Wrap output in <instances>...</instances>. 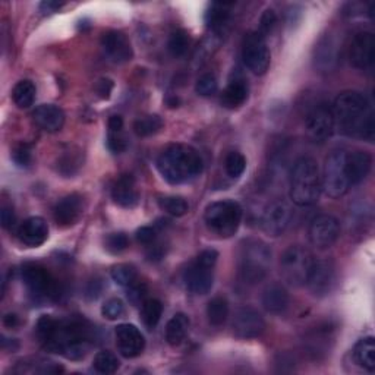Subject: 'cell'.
<instances>
[{
    "mask_svg": "<svg viewBox=\"0 0 375 375\" xmlns=\"http://www.w3.org/2000/svg\"><path fill=\"white\" fill-rule=\"evenodd\" d=\"M35 333L47 350L61 353L71 361H80L90 349L93 327L83 317L56 320L52 315H42Z\"/></svg>",
    "mask_w": 375,
    "mask_h": 375,
    "instance_id": "cell-1",
    "label": "cell"
},
{
    "mask_svg": "<svg viewBox=\"0 0 375 375\" xmlns=\"http://www.w3.org/2000/svg\"><path fill=\"white\" fill-rule=\"evenodd\" d=\"M335 128L343 135L372 141L375 135L374 112L368 98L358 91H345L331 106Z\"/></svg>",
    "mask_w": 375,
    "mask_h": 375,
    "instance_id": "cell-2",
    "label": "cell"
},
{
    "mask_svg": "<svg viewBox=\"0 0 375 375\" xmlns=\"http://www.w3.org/2000/svg\"><path fill=\"white\" fill-rule=\"evenodd\" d=\"M157 169L172 185H181L196 179L204 169L200 153L189 145H169L157 160Z\"/></svg>",
    "mask_w": 375,
    "mask_h": 375,
    "instance_id": "cell-3",
    "label": "cell"
},
{
    "mask_svg": "<svg viewBox=\"0 0 375 375\" xmlns=\"http://www.w3.org/2000/svg\"><path fill=\"white\" fill-rule=\"evenodd\" d=\"M321 174L317 162L311 157H301L290 174V198L299 207H308L319 201L321 195Z\"/></svg>",
    "mask_w": 375,
    "mask_h": 375,
    "instance_id": "cell-4",
    "label": "cell"
},
{
    "mask_svg": "<svg viewBox=\"0 0 375 375\" xmlns=\"http://www.w3.org/2000/svg\"><path fill=\"white\" fill-rule=\"evenodd\" d=\"M271 251L260 239L244 242L239 254V275L246 285H258L266 279L270 270Z\"/></svg>",
    "mask_w": 375,
    "mask_h": 375,
    "instance_id": "cell-5",
    "label": "cell"
},
{
    "mask_svg": "<svg viewBox=\"0 0 375 375\" xmlns=\"http://www.w3.org/2000/svg\"><path fill=\"white\" fill-rule=\"evenodd\" d=\"M204 220L210 232L220 238H230L241 226L242 208L234 201H217L207 207Z\"/></svg>",
    "mask_w": 375,
    "mask_h": 375,
    "instance_id": "cell-6",
    "label": "cell"
},
{
    "mask_svg": "<svg viewBox=\"0 0 375 375\" xmlns=\"http://www.w3.org/2000/svg\"><path fill=\"white\" fill-rule=\"evenodd\" d=\"M23 282L35 301H56L61 296L59 283L40 264L27 263L23 267Z\"/></svg>",
    "mask_w": 375,
    "mask_h": 375,
    "instance_id": "cell-7",
    "label": "cell"
},
{
    "mask_svg": "<svg viewBox=\"0 0 375 375\" xmlns=\"http://www.w3.org/2000/svg\"><path fill=\"white\" fill-rule=\"evenodd\" d=\"M219 260V254L214 249L203 251L196 261L186 268L184 280L186 289L194 294H206L211 290L214 283L213 270Z\"/></svg>",
    "mask_w": 375,
    "mask_h": 375,
    "instance_id": "cell-8",
    "label": "cell"
},
{
    "mask_svg": "<svg viewBox=\"0 0 375 375\" xmlns=\"http://www.w3.org/2000/svg\"><path fill=\"white\" fill-rule=\"evenodd\" d=\"M346 154L345 151H333L326 159L321 186L331 198H340L350 188L346 173Z\"/></svg>",
    "mask_w": 375,
    "mask_h": 375,
    "instance_id": "cell-9",
    "label": "cell"
},
{
    "mask_svg": "<svg viewBox=\"0 0 375 375\" xmlns=\"http://www.w3.org/2000/svg\"><path fill=\"white\" fill-rule=\"evenodd\" d=\"M312 263L314 260L311 252L304 246L294 245L287 248L280 260V271L283 279L294 286L306 283Z\"/></svg>",
    "mask_w": 375,
    "mask_h": 375,
    "instance_id": "cell-10",
    "label": "cell"
},
{
    "mask_svg": "<svg viewBox=\"0 0 375 375\" xmlns=\"http://www.w3.org/2000/svg\"><path fill=\"white\" fill-rule=\"evenodd\" d=\"M242 59L245 66L255 75H264L271 62V53L264 40V37L258 32H249L242 44Z\"/></svg>",
    "mask_w": 375,
    "mask_h": 375,
    "instance_id": "cell-11",
    "label": "cell"
},
{
    "mask_svg": "<svg viewBox=\"0 0 375 375\" xmlns=\"http://www.w3.org/2000/svg\"><path fill=\"white\" fill-rule=\"evenodd\" d=\"M335 122L333 116V109L320 103L315 106L306 117V133L312 143L323 144L334 133Z\"/></svg>",
    "mask_w": 375,
    "mask_h": 375,
    "instance_id": "cell-12",
    "label": "cell"
},
{
    "mask_svg": "<svg viewBox=\"0 0 375 375\" xmlns=\"http://www.w3.org/2000/svg\"><path fill=\"white\" fill-rule=\"evenodd\" d=\"M350 64L362 71H369L375 64V37L369 31H359L353 35L349 46Z\"/></svg>",
    "mask_w": 375,
    "mask_h": 375,
    "instance_id": "cell-13",
    "label": "cell"
},
{
    "mask_svg": "<svg viewBox=\"0 0 375 375\" xmlns=\"http://www.w3.org/2000/svg\"><path fill=\"white\" fill-rule=\"evenodd\" d=\"M340 236V223L334 215L323 214L314 219L309 226L311 244L319 249H327L335 244Z\"/></svg>",
    "mask_w": 375,
    "mask_h": 375,
    "instance_id": "cell-14",
    "label": "cell"
},
{
    "mask_svg": "<svg viewBox=\"0 0 375 375\" xmlns=\"http://www.w3.org/2000/svg\"><path fill=\"white\" fill-rule=\"evenodd\" d=\"M290 220H292L290 206L286 201L279 200L271 203L266 208L261 219V227L268 236L275 238V236H280L289 227Z\"/></svg>",
    "mask_w": 375,
    "mask_h": 375,
    "instance_id": "cell-15",
    "label": "cell"
},
{
    "mask_svg": "<svg viewBox=\"0 0 375 375\" xmlns=\"http://www.w3.org/2000/svg\"><path fill=\"white\" fill-rule=\"evenodd\" d=\"M264 328L266 323L258 311L245 306L236 312L233 320V333L236 338L245 340L255 339L263 334Z\"/></svg>",
    "mask_w": 375,
    "mask_h": 375,
    "instance_id": "cell-16",
    "label": "cell"
},
{
    "mask_svg": "<svg viewBox=\"0 0 375 375\" xmlns=\"http://www.w3.org/2000/svg\"><path fill=\"white\" fill-rule=\"evenodd\" d=\"M335 283V267L330 260L314 261L309 270L306 285L315 296H326Z\"/></svg>",
    "mask_w": 375,
    "mask_h": 375,
    "instance_id": "cell-17",
    "label": "cell"
},
{
    "mask_svg": "<svg viewBox=\"0 0 375 375\" xmlns=\"http://www.w3.org/2000/svg\"><path fill=\"white\" fill-rule=\"evenodd\" d=\"M116 346L119 349L121 355L125 358H136L140 357L145 347V339L140 328L133 324H121L114 330Z\"/></svg>",
    "mask_w": 375,
    "mask_h": 375,
    "instance_id": "cell-18",
    "label": "cell"
},
{
    "mask_svg": "<svg viewBox=\"0 0 375 375\" xmlns=\"http://www.w3.org/2000/svg\"><path fill=\"white\" fill-rule=\"evenodd\" d=\"M84 214V198L80 194L66 195L53 210L54 222L62 227H71L80 222Z\"/></svg>",
    "mask_w": 375,
    "mask_h": 375,
    "instance_id": "cell-19",
    "label": "cell"
},
{
    "mask_svg": "<svg viewBox=\"0 0 375 375\" xmlns=\"http://www.w3.org/2000/svg\"><path fill=\"white\" fill-rule=\"evenodd\" d=\"M105 54L114 64H125L132 59V47L128 37L121 31H107L102 37Z\"/></svg>",
    "mask_w": 375,
    "mask_h": 375,
    "instance_id": "cell-20",
    "label": "cell"
},
{
    "mask_svg": "<svg viewBox=\"0 0 375 375\" xmlns=\"http://www.w3.org/2000/svg\"><path fill=\"white\" fill-rule=\"evenodd\" d=\"M18 238L24 245L37 248L49 238V226L42 217H30L18 227Z\"/></svg>",
    "mask_w": 375,
    "mask_h": 375,
    "instance_id": "cell-21",
    "label": "cell"
},
{
    "mask_svg": "<svg viewBox=\"0 0 375 375\" xmlns=\"http://www.w3.org/2000/svg\"><path fill=\"white\" fill-rule=\"evenodd\" d=\"M314 62H315V68L320 69V72L333 71L339 62V42H338V38L331 34L323 37L319 46L315 47Z\"/></svg>",
    "mask_w": 375,
    "mask_h": 375,
    "instance_id": "cell-22",
    "label": "cell"
},
{
    "mask_svg": "<svg viewBox=\"0 0 375 375\" xmlns=\"http://www.w3.org/2000/svg\"><path fill=\"white\" fill-rule=\"evenodd\" d=\"M113 201L124 208H133L140 203V192L136 189L135 177L132 174H122L112 189Z\"/></svg>",
    "mask_w": 375,
    "mask_h": 375,
    "instance_id": "cell-23",
    "label": "cell"
},
{
    "mask_svg": "<svg viewBox=\"0 0 375 375\" xmlns=\"http://www.w3.org/2000/svg\"><path fill=\"white\" fill-rule=\"evenodd\" d=\"M372 167V157L365 151H353L346 154V173L350 186L359 185L367 179Z\"/></svg>",
    "mask_w": 375,
    "mask_h": 375,
    "instance_id": "cell-24",
    "label": "cell"
},
{
    "mask_svg": "<svg viewBox=\"0 0 375 375\" xmlns=\"http://www.w3.org/2000/svg\"><path fill=\"white\" fill-rule=\"evenodd\" d=\"M32 119L43 131L57 132L65 125V113L54 105H42L32 112Z\"/></svg>",
    "mask_w": 375,
    "mask_h": 375,
    "instance_id": "cell-25",
    "label": "cell"
},
{
    "mask_svg": "<svg viewBox=\"0 0 375 375\" xmlns=\"http://www.w3.org/2000/svg\"><path fill=\"white\" fill-rule=\"evenodd\" d=\"M249 95V87L244 76L238 75L229 81L222 94V105L226 109H238L245 105Z\"/></svg>",
    "mask_w": 375,
    "mask_h": 375,
    "instance_id": "cell-26",
    "label": "cell"
},
{
    "mask_svg": "<svg viewBox=\"0 0 375 375\" xmlns=\"http://www.w3.org/2000/svg\"><path fill=\"white\" fill-rule=\"evenodd\" d=\"M263 305L270 314H282L289 305V293L282 285H271L263 293Z\"/></svg>",
    "mask_w": 375,
    "mask_h": 375,
    "instance_id": "cell-27",
    "label": "cell"
},
{
    "mask_svg": "<svg viewBox=\"0 0 375 375\" xmlns=\"http://www.w3.org/2000/svg\"><path fill=\"white\" fill-rule=\"evenodd\" d=\"M189 319L185 314H176L166 326V340L170 346H179L188 334Z\"/></svg>",
    "mask_w": 375,
    "mask_h": 375,
    "instance_id": "cell-28",
    "label": "cell"
},
{
    "mask_svg": "<svg viewBox=\"0 0 375 375\" xmlns=\"http://www.w3.org/2000/svg\"><path fill=\"white\" fill-rule=\"evenodd\" d=\"M353 358L357 364L368 372L375 371V343L374 338L361 339L353 349Z\"/></svg>",
    "mask_w": 375,
    "mask_h": 375,
    "instance_id": "cell-29",
    "label": "cell"
},
{
    "mask_svg": "<svg viewBox=\"0 0 375 375\" xmlns=\"http://www.w3.org/2000/svg\"><path fill=\"white\" fill-rule=\"evenodd\" d=\"M230 5H225V4H211L207 13H206V23L210 28L215 30V31H220L223 30L229 19H230V11H229Z\"/></svg>",
    "mask_w": 375,
    "mask_h": 375,
    "instance_id": "cell-30",
    "label": "cell"
},
{
    "mask_svg": "<svg viewBox=\"0 0 375 375\" xmlns=\"http://www.w3.org/2000/svg\"><path fill=\"white\" fill-rule=\"evenodd\" d=\"M35 85L30 80L19 81L12 93V98L19 109H30L35 102Z\"/></svg>",
    "mask_w": 375,
    "mask_h": 375,
    "instance_id": "cell-31",
    "label": "cell"
},
{
    "mask_svg": "<svg viewBox=\"0 0 375 375\" xmlns=\"http://www.w3.org/2000/svg\"><path fill=\"white\" fill-rule=\"evenodd\" d=\"M207 317L211 326L220 327L229 317V304L223 296H215L207 305Z\"/></svg>",
    "mask_w": 375,
    "mask_h": 375,
    "instance_id": "cell-32",
    "label": "cell"
},
{
    "mask_svg": "<svg viewBox=\"0 0 375 375\" xmlns=\"http://www.w3.org/2000/svg\"><path fill=\"white\" fill-rule=\"evenodd\" d=\"M163 119L160 116L157 114H147V116H141L138 117V119L133 122V132L138 136H151L154 133L159 132L163 128Z\"/></svg>",
    "mask_w": 375,
    "mask_h": 375,
    "instance_id": "cell-33",
    "label": "cell"
},
{
    "mask_svg": "<svg viewBox=\"0 0 375 375\" xmlns=\"http://www.w3.org/2000/svg\"><path fill=\"white\" fill-rule=\"evenodd\" d=\"M163 315V304L159 299H145L141 305V319L145 327L153 330L160 323Z\"/></svg>",
    "mask_w": 375,
    "mask_h": 375,
    "instance_id": "cell-34",
    "label": "cell"
},
{
    "mask_svg": "<svg viewBox=\"0 0 375 375\" xmlns=\"http://www.w3.org/2000/svg\"><path fill=\"white\" fill-rule=\"evenodd\" d=\"M81 166H83V157H81L80 150L65 151L57 162V170L66 177L73 176L78 170L81 169Z\"/></svg>",
    "mask_w": 375,
    "mask_h": 375,
    "instance_id": "cell-35",
    "label": "cell"
},
{
    "mask_svg": "<svg viewBox=\"0 0 375 375\" xmlns=\"http://www.w3.org/2000/svg\"><path fill=\"white\" fill-rule=\"evenodd\" d=\"M112 279L113 282L121 287H131L138 282V273L136 270L129 264H119L113 267L112 270Z\"/></svg>",
    "mask_w": 375,
    "mask_h": 375,
    "instance_id": "cell-36",
    "label": "cell"
},
{
    "mask_svg": "<svg viewBox=\"0 0 375 375\" xmlns=\"http://www.w3.org/2000/svg\"><path fill=\"white\" fill-rule=\"evenodd\" d=\"M189 44H191L189 34L185 30H176L170 34L167 47H169V52L172 53V56L182 57L188 53Z\"/></svg>",
    "mask_w": 375,
    "mask_h": 375,
    "instance_id": "cell-37",
    "label": "cell"
},
{
    "mask_svg": "<svg viewBox=\"0 0 375 375\" xmlns=\"http://www.w3.org/2000/svg\"><path fill=\"white\" fill-rule=\"evenodd\" d=\"M94 369L100 374H114L117 369H119V359L116 358V355H113L109 350L98 352L94 358Z\"/></svg>",
    "mask_w": 375,
    "mask_h": 375,
    "instance_id": "cell-38",
    "label": "cell"
},
{
    "mask_svg": "<svg viewBox=\"0 0 375 375\" xmlns=\"http://www.w3.org/2000/svg\"><path fill=\"white\" fill-rule=\"evenodd\" d=\"M159 206L165 213L173 217H182L189 210L186 200L182 198V196H163V198L159 200Z\"/></svg>",
    "mask_w": 375,
    "mask_h": 375,
    "instance_id": "cell-39",
    "label": "cell"
},
{
    "mask_svg": "<svg viewBox=\"0 0 375 375\" xmlns=\"http://www.w3.org/2000/svg\"><path fill=\"white\" fill-rule=\"evenodd\" d=\"M225 167H226L227 174L230 177H233V179H236V177L242 176V173L245 172V169H246V159H245V157L241 153L232 151L226 157Z\"/></svg>",
    "mask_w": 375,
    "mask_h": 375,
    "instance_id": "cell-40",
    "label": "cell"
},
{
    "mask_svg": "<svg viewBox=\"0 0 375 375\" xmlns=\"http://www.w3.org/2000/svg\"><path fill=\"white\" fill-rule=\"evenodd\" d=\"M102 314H103L105 319H107L110 321L119 320L124 317V314H125V305L121 299L112 298V299L105 302V305L102 308Z\"/></svg>",
    "mask_w": 375,
    "mask_h": 375,
    "instance_id": "cell-41",
    "label": "cell"
},
{
    "mask_svg": "<svg viewBox=\"0 0 375 375\" xmlns=\"http://www.w3.org/2000/svg\"><path fill=\"white\" fill-rule=\"evenodd\" d=\"M106 249L112 254H121L122 251H125L129 246V239L128 236L122 232L119 233H110L107 238H106Z\"/></svg>",
    "mask_w": 375,
    "mask_h": 375,
    "instance_id": "cell-42",
    "label": "cell"
},
{
    "mask_svg": "<svg viewBox=\"0 0 375 375\" xmlns=\"http://www.w3.org/2000/svg\"><path fill=\"white\" fill-rule=\"evenodd\" d=\"M195 91L196 94H200L203 97L213 95L217 91V80L213 73H204L198 81L195 84Z\"/></svg>",
    "mask_w": 375,
    "mask_h": 375,
    "instance_id": "cell-43",
    "label": "cell"
},
{
    "mask_svg": "<svg viewBox=\"0 0 375 375\" xmlns=\"http://www.w3.org/2000/svg\"><path fill=\"white\" fill-rule=\"evenodd\" d=\"M12 159L19 167H28L31 165V162H32L31 148L27 144L16 147L13 150V153H12Z\"/></svg>",
    "mask_w": 375,
    "mask_h": 375,
    "instance_id": "cell-44",
    "label": "cell"
},
{
    "mask_svg": "<svg viewBox=\"0 0 375 375\" xmlns=\"http://www.w3.org/2000/svg\"><path fill=\"white\" fill-rule=\"evenodd\" d=\"M147 296V287L145 285L136 282L131 287H128V299L133 305H143Z\"/></svg>",
    "mask_w": 375,
    "mask_h": 375,
    "instance_id": "cell-45",
    "label": "cell"
},
{
    "mask_svg": "<svg viewBox=\"0 0 375 375\" xmlns=\"http://www.w3.org/2000/svg\"><path fill=\"white\" fill-rule=\"evenodd\" d=\"M107 147L112 153L114 154H121L128 148V141L121 132H112L107 138Z\"/></svg>",
    "mask_w": 375,
    "mask_h": 375,
    "instance_id": "cell-46",
    "label": "cell"
},
{
    "mask_svg": "<svg viewBox=\"0 0 375 375\" xmlns=\"http://www.w3.org/2000/svg\"><path fill=\"white\" fill-rule=\"evenodd\" d=\"M275 23H278V15H275V12L273 9H267L264 11V13L261 15V19H260V34L263 37H266L275 25Z\"/></svg>",
    "mask_w": 375,
    "mask_h": 375,
    "instance_id": "cell-47",
    "label": "cell"
},
{
    "mask_svg": "<svg viewBox=\"0 0 375 375\" xmlns=\"http://www.w3.org/2000/svg\"><path fill=\"white\" fill-rule=\"evenodd\" d=\"M155 230L153 227H148V226H144L141 229H138L136 232V241L143 244V245H151L154 241H155Z\"/></svg>",
    "mask_w": 375,
    "mask_h": 375,
    "instance_id": "cell-48",
    "label": "cell"
},
{
    "mask_svg": "<svg viewBox=\"0 0 375 375\" xmlns=\"http://www.w3.org/2000/svg\"><path fill=\"white\" fill-rule=\"evenodd\" d=\"M0 219H2V226L5 229H11L15 226L16 222V217L13 213V208L9 206H4L2 211H0Z\"/></svg>",
    "mask_w": 375,
    "mask_h": 375,
    "instance_id": "cell-49",
    "label": "cell"
},
{
    "mask_svg": "<svg viewBox=\"0 0 375 375\" xmlns=\"http://www.w3.org/2000/svg\"><path fill=\"white\" fill-rule=\"evenodd\" d=\"M113 90V81L109 78H102L100 81L97 83V93L102 98H109Z\"/></svg>",
    "mask_w": 375,
    "mask_h": 375,
    "instance_id": "cell-50",
    "label": "cell"
},
{
    "mask_svg": "<svg viewBox=\"0 0 375 375\" xmlns=\"http://www.w3.org/2000/svg\"><path fill=\"white\" fill-rule=\"evenodd\" d=\"M64 6L62 2H56V0H44L40 4V11L43 13H53Z\"/></svg>",
    "mask_w": 375,
    "mask_h": 375,
    "instance_id": "cell-51",
    "label": "cell"
},
{
    "mask_svg": "<svg viewBox=\"0 0 375 375\" xmlns=\"http://www.w3.org/2000/svg\"><path fill=\"white\" fill-rule=\"evenodd\" d=\"M124 128V119L119 114H113L109 117V129L110 132H121Z\"/></svg>",
    "mask_w": 375,
    "mask_h": 375,
    "instance_id": "cell-52",
    "label": "cell"
},
{
    "mask_svg": "<svg viewBox=\"0 0 375 375\" xmlns=\"http://www.w3.org/2000/svg\"><path fill=\"white\" fill-rule=\"evenodd\" d=\"M100 292H102V285L98 282H91L90 287L87 289V296L90 299H95L97 296L100 294Z\"/></svg>",
    "mask_w": 375,
    "mask_h": 375,
    "instance_id": "cell-53",
    "label": "cell"
},
{
    "mask_svg": "<svg viewBox=\"0 0 375 375\" xmlns=\"http://www.w3.org/2000/svg\"><path fill=\"white\" fill-rule=\"evenodd\" d=\"M4 324L8 328H16L19 326V319L16 314H6L5 319H4Z\"/></svg>",
    "mask_w": 375,
    "mask_h": 375,
    "instance_id": "cell-54",
    "label": "cell"
}]
</instances>
